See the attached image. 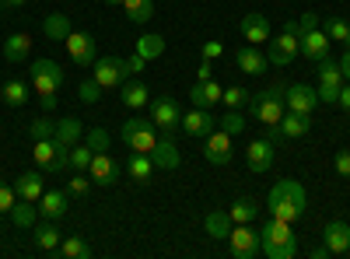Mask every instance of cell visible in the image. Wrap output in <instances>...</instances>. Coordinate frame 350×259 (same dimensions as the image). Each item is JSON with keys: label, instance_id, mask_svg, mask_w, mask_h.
Segmentation results:
<instances>
[{"label": "cell", "instance_id": "obj_1", "mask_svg": "<svg viewBox=\"0 0 350 259\" xmlns=\"http://www.w3.org/2000/svg\"><path fill=\"white\" fill-rule=\"evenodd\" d=\"M305 207H308V196H305V186L298 179H280L270 196H267V210L270 217H280L287 224H295L305 217Z\"/></svg>", "mask_w": 350, "mask_h": 259}, {"label": "cell", "instance_id": "obj_2", "mask_svg": "<svg viewBox=\"0 0 350 259\" xmlns=\"http://www.w3.org/2000/svg\"><path fill=\"white\" fill-rule=\"evenodd\" d=\"M28 81H32V88L39 95V105L46 112H53L56 109V95H60V88H64V67L42 56V60H36L32 67H28Z\"/></svg>", "mask_w": 350, "mask_h": 259}, {"label": "cell", "instance_id": "obj_3", "mask_svg": "<svg viewBox=\"0 0 350 259\" xmlns=\"http://www.w3.org/2000/svg\"><path fill=\"white\" fill-rule=\"evenodd\" d=\"M259 245H262V256L267 259H295V252H298L295 232L280 217H270L259 224Z\"/></svg>", "mask_w": 350, "mask_h": 259}, {"label": "cell", "instance_id": "obj_4", "mask_svg": "<svg viewBox=\"0 0 350 259\" xmlns=\"http://www.w3.org/2000/svg\"><path fill=\"white\" fill-rule=\"evenodd\" d=\"M284 88L280 84H270V88H262V92H252L249 95V112H252V120L262 123L267 130H277L280 116H284Z\"/></svg>", "mask_w": 350, "mask_h": 259}, {"label": "cell", "instance_id": "obj_5", "mask_svg": "<svg viewBox=\"0 0 350 259\" xmlns=\"http://www.w3.org/2000/svg\"><path fill=\"white\" fill-rule=\"evenodd\" d=\"M301 25L298 21H284V32L273 39L270 36V53H267V60L273 64V67H291L295 64V56L301 53Z\"/></svg>", "mask_w": 350, "mask_h": 259}, {"label": "cell", "instance_id": "obj_6", "mask_svg": "<svg viewBox=\"0 0 350 259\" xmlns=\"http://www.w3.org/2000/svg\"><path fill=\"white\" fill-rule=\"evenodd\" d=\"M120 140L126 144L130 151L151 154V151H154V144H158V126H154L151 120H140V116H133V120H126V123H123Z\"/></svg>", "mask_w": 350, "mask_h": 259}, {"label": "cell", "instance_id": "obj_7", "mask_svg": "<svg viewBox=\"0 0 350 259\" xmlns=\"http://www.w3.org/2000/svg\"><path fill=\"white\" fill-rule=\"evenodd\" d=\"M32 158H36V168L49 172V176H60V172H67V168H70V148H64V144H56L53 137L36 140V151H32Z\"/></svg>", "mask_w": 350, "mask_h": 259}, {"label": "cell", "instance_id": "obj_8", "mask_svg": "<svg viewBox=\"0 0 350 259\" xmlns=\"http://www.w3.org/2000/svg\"><path fill=\"white\" fill-rule=\"evenodd\" d=\"M151 123H154L161 133H175V130L183 126V109H179V102L168 98V95H154V98H151Z\"/></svg>", "mask_w": 350, "mask_h": 259}, {"label": "cell", "instance_id": "obj_9", "mask_svg": "<svg viewBox=\"0 0 350 259\" xmlns=\"http://www.w3.org/2000/svg\"><path fill=\"white\" fill-rule=\"evenodd\" d=\"M92 77L102 84V92L120 88V84L126 81V60H120V56H98V60L92 64Z\"/></svg>", "mask_w": 350, "mask_h": 259}, {"label": "cell", "instance_id": "obj_10", "mask_svg": "<svg viewBox=\"0 0 350 259\" xmlns=\"http://www.w3.org/2000/svg\"><path fill=\"white\" fill-rule=\"evenodd\" d=\"M228 242H231V256H235V259H256V256L262 252L259 232H256L252 224H231Z\"/></svg>", "mask_w": 350, "mask_h": 259}, {"label": "cell", "instance_id": "obj_11", "mask_svg": "<svg viewBox=\"0 0 350 259\" xmlns=\"http://www.w3.org/2000/svg\"><path fill=\"white\" fill-rule=\"evenodd\" d=\"M308 130H312V116L284 109V116H280L277 130H270V140H273V144H280V140H298V137H305Z\"/></svg>", "mask_w": 350, "mask_h": 259}, {"label": "cell", "instance_id": "obj_12", "mask_svg": "<svg viewBox=\"0 0 350 259\" xmlns=\"http://www.w3.org/2000/svg\"><path fill=\"white\" fill-rule=\"evenodd\" d=\"M301 56L305 60H312V64H319V60H326L329 56V36L323 32V25H315V28H301Z\"/></svg>", "mask_w": 350, "mask_h": 259}, {"label": "cell", "instance_id": "obj_13", "mask_svg": "<svg viewBox=\"0 0 350 259\" xmlns=\"http://www.w3.org/2000/svg\"><path fill=\"white\" fill-rule=\"evenodd\" d=\"M88 176H92L95 186H112V182H120V161H116L109 151H95Z\"/></svg>", "mask_w": 350, "mask_h": 259}, {"label": "cell", "instance_id": "obj_14", "mask_svg": "<svg viewBox=\"0 0 350 259\" xmlns=\"http://www.w3.org/2000/svg\"><path fill=\"white\" fill-rule=\"evenodd\" d=\"M64 46H67V56H70L77 67H92L98 60V56H95V39L88 36V32H70L64 39Z\"/></svg>", "mask_w": 350, "mask_h": 259}, {"label": "cell", "instance_id": "obj_15", "mask_svg": "<svg viewBox=\"0 0 350 259\" xmlns=\"http://www.w3.org/2000/svg\"><path fill=\"white\" fill-rule=\"evenodd\" d=\"M273 154H277V144L270 137L262 140H252L245 148V161H249V172H256V176H262V172H270L273 165Z\"/></svg>", "mask_w": 350, "mask_h": 259}, {"label": "cell", "instance_id": "obj_16", "mask_svg": "<svg viewBox=\"0 0 350 259\" xmlns=\"http://www.w3.org/2000/svg\"><path fill=\"white\" fill-rule=\"evenodd\" d=\"M284 105L291 112H305V116H312L315 105H319V92L308 88V84H291V88H284Z\"/></svg>", "mask_w": 350, "mask_h": 259}, {"label": "cell", "instance_id": "obj_17", "mask_svg": "<svg viewBox=\"0 0 350 259\" xmlns=\"http://www.w3.org/2000/svg\"><path fill=\"white\" fill-rule=\"evenodd\" d=\"M183 130L189 133V137H196V140H203V137H211L214 130H217V120L211 116V109H189V112H183Z\"/></svg>", "mask_w": 350, "mask_h": 259}, {"label": "cell", "instance_id": "obj_18", "mask_svg": "<svg viewBox=\"0 0 350 259\" xmlns=\"http://www.w3.org/2000/svg\"><path fill=\"white\" fill-rule=\"evenodd\" d=\"M203 158L211 165H228L231 161V133H224L217 126L211 137H203Z\"/></svg>", "mask_w": 350, "mask_h": 259}, {"label": "cell", "instance_id": "obj_19", "mask_svg": "<svg viewBox=\"0 0 350 259\" xmlns=\"http://www.w3.org/2000/svg\"><path fill=\"white\" fill-rule=\"evenodd\" d=\"M239 32H242V39H245L249 46H262V42H270V18H267V14H259V11H252V14H245V18H242Z\"/></svg>", "mask_w": 350, "mask_h": 259}, {"label": "cell", "instance_id": "obj_20", "mask_svg": "<svg viewBox=\"0 0 350 259\" xmlns=\"http://www.w3.org/2000/svg\"><path fill=\"white\" fill-rule=\"evenodd\" d=\"M323 245L329 249V256L350 252V224H347V221H329V224L323 228Z\"/></svg>", "mask_w": 350, "mask_h": 259}, {"label": "cell", "instance_id": "obj_21", "mask_svg": "<svg viewBox=\"0 0 350 259\" xmlns=\"http://www.w3.org/2000/svg\"><path fill=\"white\" fill-rule=\"evenodd\" d=\"M235 64H239L242 74H252V77L267 74V67H270L267 53H259V46H249V42H245L242 49H235Z\"/></svg>", "mask_w": 350, "mask_h": 259}, {"label": "cell", "instance_id": "obj_22", "mask_svg": "<svg viewBox=\"0 0 350 259\" xmlns=\"http://www.w3.org/2000/svg\"><path fill=\"white\" fill-rule=\"evenodd\" d=\"M67 193L64 189H46L42 196H39V214L46 217V221H60L64 214H67Z\"/></svg>", "mask_w": 350, "mask_h": 259}, {"label": "cell", "instance_id": "obj_23", "mask_svg": "<svg viewBox=\"0 0 350 259\" xmlns=\"http://www.w3.org/2000/svg\"><path fill=\"white\" fill-rule=\"evenodd\" d=\"M151 161H154V168L172 172V168H179L183 154H179V148H175V140H172V137H158L154 151H151Z\"/></svg>", "mask_w": 350, "mask_h": 259}, {"label": "cell", "instance_id": "obj_24", "mask_svg": "<svg viewBox=\"0 0 350 259\" xmlns=\"http://www.w3.org/2000/svg\"><path fill=\"white\" fill-rule=\"evenodd\" d=\"M28 56H32V36L14 32L4 39V60L8 64H28Z\"/></svg>", "mask_w": 350, "mask_h": 259}, {"label": "cell", "instance_id": "obj_25", "mask_svg": "<svg viewBox=\"0 0 350 259\" xmlns=\"http://www.w3.org/2000/svg\"><path fill=\"white\" fill-rule=\"evenodd\" d=\"M14 193L18 200H32V204H39V196L46 193V182L39 172H21V176L14 179Z\"/></svg>", "mask_w": 350, "mask_h": 259}, {"label": "cell", "instance_id": "obj_26", "mask_svg": "<svg viewBox=\"0 0 350 259\" xmlns=\"http://www.w3.org/2000/svg\"><path fill=\"white\" fill-rule=\"evenodd\" d=\"M221 92H224V88H221L214 77H211V81H196L193 92H189V102H193L196 109H211L214 102H221Z\"/></svg>", "mask_w": 350, "mask_h": 259}, {"label": "cell", "instance_id": "obj_27", "mask_svg": "<svg viewBox=\"0 0 350 259\" xmlns=\"http://www.w3.org/2000/svg\"><path fill=\"white\" fill-rule=\"evenodd\" d=\"M120 102L126 109H144L151 102V92H148V84H140V81H123L120 84Z\"/></svg>", "mask_w": 350, "mask_h": 259}, {"label": "cell", "instance_id": "obj_28", "mask_svg": "<svg viewBox=\"0 0 350 259\" xmlns=\"http://www.w3.org/2000/svg\"><path fill=\"white\" fill-rule=\"evenodd\" d=\"M81 133H84V123H81L77 116H64V120H56V133H53V140H56V144H64V148H74V144L81 140Z\"/></svg>", "mask_w": 350, "mask_h": 259}, {"label": "cell", "instance_id": "obj_29", "mask_svg": "<svg viewBox=\"0 0 350 259\" xmlns=\"http://www.w3.org/2000/svg\"><path fill=\"white\" fill-rule=\"evenodd\" d=\"M42 32H46V39H53V42H64L74 28H70V18H67L64 11H53V14H46V21H42Z\"/></svg>", "mask_w": 350, "mask_h": 259}, {"label": "cell", "instance_id": "obj_30", "mask_svg": "<svg viewBox=\"0 0 350 259\" xmlns=\"http://www.w3.org/2000/svg\"><path fill=\"white\" fill-rule=\"evenodd\" d=\"M126 172H130V179L133 182H151V176H154V161H151V154H140V151H133L130 154V161H126Z\"/></svg>", "mask_w": 350, "mask_h": 259}, {"label": "cell", "instance_id": "obj_31", "mask_svg": "<svg viewBox=\"0 0 350 259\" xmlns=\"http://www.w3.org/2000/svg\"><path fill=\"white\" fill-rule=\"evenodd\" d=\"M231 214L228 210H211L207 217H203V232H207L211 238H228L231 235Z\"/></svg>", "mask_w": 350, "mask_h": 259}, {"label": "cell", "instance_id": "obj_32", "mask_svg": "<svg viewBox=\"0 0 350 259\" xmlns=\"http://www.w3.org/2000/svg\"><path fill=\"white\" fill-rule=\"evenodd\" d=\"M319 88H343V70H340V64L336 60H319Z\"/></svg>", "mask_w": 350, "mask_h": 259}, {"label": "cell", "instance_id": "obj_33", "mask_svg": "<svg viewBox=\"0 0 350 259\" xmlns=\"http://www.w3.org/2000/svg\"><path fill=\"white\" fill-rule=\"evenodd\" d=\"M120 8L126 11V18H130L133 25H148V21L154 18V0H123Z\"/></svg>", "mask_w": 350, "mask_h": 259}, {"label": "cell", "instance_id": "obj_34", "mask_svg": "<svg viewBox=\"0 0 350 259\" xmlns=\"http://www.w3.org/2000/svg\"><path fill=\"white\" fill-rule=\"evenodd\" d=\"M64 242V235H60V228H56L53 221H46V224H36V245L42 249V252H56V245Z\"/></svg>", "mask_w": 350, "mask_h": 259}, {"label": "cell", "instance_id": "obj_35", "mask_svg": "<svg viewBox=\"0 0 350 259\" xmlns=\"http://www.w3.org/2000/svg\"><path fill=\"white\" fill-rule=\"evenodd\" d=\"M231 221H235V224H252L256 217H259V204H256V200L252 196H242V200H235V204H231Z\"/></svg>", "mask_w": 350, "mask_h": 259}, {"label": "cell", "instance_id": "obj_36", "mask_svg": "<svg viewBox=\"0 0 350 259\" xmlns=\"http://www.w3.org/2000/svg\"><path fill=\"white\" fill-rule=\"evenodd\" d=\"M56 256H64V259H88V256H92V245H88L81 235H67L60 245H56Z\"/></svg>", "mask_w": 350, "mask_h": 259}, {"label": "cell", "instance_id": "obj_37", "mask_svg": "<svg viewBox=\"0 0 350 259\" xmlns=\"http://www.w3.org/2000/svg\"><path fill=\"white\" fill-rule=\"evenodd\" d=\"M36 214H39V204H32V200H18L11 207L14 228H36Z\"/></svg>", "mask_w": 350, "mask_h": 259}, {"label": "cell", "instance_id": "obj_38", "mask_svg": "<svg viewBox=\"0 0 350 259\" xmlns=\"http://www.w3.org/2000/svg\"><path fill=\"white\" fill-rule=\"evenodd\" d=\"M0 98H4V105H11V109H21L28 102V84L25 81H8L4 92H0Z\"/></svg>", "mask_w": 350, "mask_h": 259}, {"label": "cell", "instance_id": "obj_39", "mask_svg": "<svg viewBox=\"0 0 350 259\" xmlns=\"http://www.w3.org/2000/svg\"><path fill=\"white\" fill-rule=\"evenodd\" d=\"M137 53L144 56V60H158V56L165 53V39L161 36H140L137 39Z\"/></svg>", "mask_w": 350, "mask_h": 259}, {"label": "cell", "instance_id": "obj_40", "mask_svg": "<svg viewBox=\"0 0 350 259\" xmlns=\"http://www.w3.org/2000/svg\"><path fill=\"white\" fill-rule=\"evenodd\" d=\"M323 32L329 36V42H347V36H350V25H347L343 18L329 14V18H323Z\"/></svg>", "mask_w": 350, "mask_h": 259}, {"label": "cell", "instance_id": "obj_41", "mask_svg": "<svg viewBox=\"0 0 350 259\" xmlns=\"http://www.w3.org/2000/svg\"><path fill=\"white\" fill-rule=\"evenodd\" d=\"M217 126H221L224 133H231V137H239V133H242V130H245L249 123H245V116H242V112H239V109H228V112H224V116L217 120Z\"/></svg>", "mask_w": 350, "mask_h": 259}, {"label": "cell", "instance_id": "obj_42", "mask_svg": "<svg viewBox=\"0 0 350 259\" xmlns=\"http://www.w3.org/2000/svg\"><path fill=\"white\" fill-rule=\"evenodd\" d=\"M249 88H242V84H231V88H224L221 92V102L228 105V109H242V105H249Z\"/></svg>", "mask_w": 350, "mask_h": 259}, {"label": "cell", "instance_id": "obj_43", "mask_svg": "<svg viewBox=\"0 0 350 259\" xmlns=\"http://www.w3.org/2000/svg\"><path fill=\"white\" fill-rule=\"evenodd\" d=\"M92 148H88V144H74L70 148V172H88L92 168Z\"/></svg>", "mask_w": 350, "mask_h": 259}, {"label": "cell", "instance_id": "obj_44", "mask_svg": "<svg viewBox=\"0 0 350 259\" xmlns=\"http://www.w3.org/2000/svg\"><path fill=\"white\" fill-rule=\"evenodd\" d=\"M77 98L84 102V105H95L98 98H102V84L92 77V81H81V88H77Z\"/></svg>", "mask_w": 350, "mask_h": 259}, {"label": "cell", "instance_id": "obj_45", "mask_svg": "<svg viewBox=\"0 0 350 259\" xmlns=\"http://www.w3.org/2000/svg\"><path fill=\"white\" fill-rule=\"evenodd\" d=\"M84 144L92 151H109V130L105 126H92V130H88V137H84Z\"/></svg>", "mask_w": 350, "mask_h": 259}, {"label": "cell", "instance_id": "obj_46", "mask_svg": "<svg viewBox=\"0 0 350 259\" xmlns=\"http://www.w3.org/2000/svg\"><path fill=\"white\" fill-rule=\"evenodd\" d=\"M53 133H56V120H49V116H42V120H36L32 126H28V137L32 140H46Z\"/></svg>", "mask_w": 350, "mask_h": 259}, {"label": "cell", "instance_id": "obj_47", "mask_svg": "<svg viewBox=\"0 0 350 259\" xmlns=\"http://www.w3.org/2000/svg\"><path fill=\"white\" fill-rule=\"evenodd\" d=\"M88 189H92V179H88L84 172H74V176L67 179V193H70V196H84Z\"/></svg>", "mask_w": 350, "mask_h": 259}, {"label": "cell", "instance_id": "obj_48", "mask_svg": "<svg viewBox=\"0 0 350 259\" xmlns=\"http://www.w3.org/2000/svg\"><path fill=\"white\" fill-rule=\"evenodd\" d=\"M18 204V193H14V186H8V182H0V214H11V207Z\"/></svg>", "mask_w": 350, "mask_h": 259}, {"label": "cell", "instance_id": "obj_49", "mask_svg": "<svg viewBox=\"0 0 350 259\" xmlns=\"http://www.w3.org/2000/svg\"><path fill=\"white\" fill-rule=\"evenodd\" d=\"M333 168L340 172L343 179H350V148H343V151H336V158H333Z\"/></svg>", "mask_w": 350, "mask_h": 259}, {"label": "cell", "instance_id": "obj_50", "mask_svg": "<svg viewBox=\"0 0 350 259\" xmlns=\"http://www.w3.org/2000/svg\"><path fill=\"white\" fill-rule=\"evenodd\" d=\"M221 53H224V46H221L217 39H207V42H203V60H211V64H214Z\"/></svg>", "mask_w": 350, "mask_h": 259}, {"label": "cell", "instance_id": "obj_51", "mask_svg": "<svg viewBox=\"0 0 350 259\" xmlns=\"http://www.w3.org/2000/svg\"><path fill=\"white\" fill-rule=\"evenodd\" d=\"M298 25H301V28H315V25H323V14H319V11H305V14L298 18Z\"/></svg>", "mask_w": 350, "mask_h": 259}, {"label": "cell", "instance_id": "obj_52", "mask_svg": "<svg viewBox=\"0 0 350 259\" xmlns=\"http://www.w3.org/2000/svg\"><path fill=\"white\" fill-rule=\"evenodd\" d=\"M144 67H148V60H144V56H140V53H133V56H130V60H126V74H140Z\"/></svg>", "mask_w": 350, "mask_h": 259}, {"label": "cell", "instance_id": "obj_53", "mask_svg": "<svg viewBox=\"0 0 350 259\" xmlns=\"http://www.w3.org/2000/svg\"><path fill=\"white\" fill-rule=\"evenodd\" d=\"M211 77H214V67H211V60H203L196 67V81H211Z\"/></svg>", "mask_w": 350, "mask_h": 259}, {"label": "cell", "instance_id": "obj_54", "mask_svg": "<svg viewBox=\"0 0 350 259\" xmlns=\"http://www.w3.org/2000/svg\"><path fill=\"white\" fill-rule=\"evenodd\" d=\"M336 105H340L343 112H350V84H343V88H340V98H336Z\"/></svg>", "mask_w": 350, "mask_h": 259}, {"label": "cell", "instance_id": "obj_55", "mask_svg": "<svg viewBox=\"0 0 350 259\" xmlns=\"http://www.w3.org/2000/svg\"><path fill=\"white\" fill-rule=\"evenodd\" d=\"M336 64H340V70H343V77L350 81V46H347V53L340 56V60H336Z\"/></svg>", "mask_w": 350, "mask_h": 259}, {"label": "cell", "instance_id": "obj_56", "mask_svg": "<svg viewBox=\"0 0 350 259\" xmlns=\"http://www.w3.org/2000/svg\"><path fill=\"white\" fill-rule=\"evenodd\" d=\"M326 256H329L326 245H315V249H312V259H326Z\"/></svg>", "mask_w": 350, "mask_h": 259}, {"label": "cell", "instance_id": "obj_57", "mask_svg": "<svg viewBox=\"0 0 350 259\" xmlns=\"http://www.w3.org/2000/svg\"><path fill=\"white\" fill-rule=\"evenodd\" d=\"M28 0H8V8H25Z\"/></svg>", "mask_w": 350, "mask_h": 259}, {"label": "cell", "instance_id": "obj_58", "mask_svg": "<svg viewBox=\"0 0 350 259\" xmlns=\"http://www.w3.org/2000/svg\"><path fill=\"white\" fill-rule=\"evenodd\" d=\"M105 4H112V8H120V4H123V0H105Z\"/></svg>", "mask_w": 350, "mask_h": 259}, {"label": "cell", "instance_id": "obj_59", "mask_svg": "<svg viewBox=\"0 0 350 259\" xmlns=\"http://www.w3.org/2000/svg\"><path fill=\"white\" fill-rule=\"evenodd\" d=\"M347 46H350V36H347Z\"/></svg>", "mask_w": 350, "mask_h": 259}, {"label": "cell", "instance_id": "obj_60", "mask_svg": "<svg viewBox=\"0 0 350 259\" xmlns=\"http://www.w3.org/2000/svg\"><path fill=\"white\" fill-rule=\"evenodd\" d=\"M0 4H4V0H0Z\"/></svg>", "mask_w": 350, "mask_h": 259}]
</instances>
